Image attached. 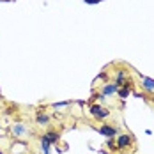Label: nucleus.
<instances>
[{"instance_id": "nucleus-2", "label": "nucleus", "mask_w": 154, "mask_h": 154, "mask_svg": "<svg viewBox=\"0 0 154 154\" xmlns=\"http://www.w3.org/2000/svg\"><path fill=\"white\" fill-rule=\"evenodd\" d=\"M115 145H117V149H126V147L133 145V137L131 135H121L115 142Z\"/></svg>"}, {"instance_id": "nucleus-4", "label": "nucleus", "mask_w": 154, "mask_h": 154, "mask_svg": "<svg viewBox=\"0 0 154 154\" xmlns=\"http://www.w3.org/2000/svg\"><path fill=\"white\" fill-rule=\"evenodd\" d=\"M43 138L46 140L50 145H55V143L59 142V138H60V137H59V133H55V131H48V133L45 135V137H43Z\"/></svg>"}, {"instance_id": "nucleus-6", "label": "nucleus", "mask_w": 154, "mask_h": 154, "mask_svg": "<svg viewBox=\"0 0 154 154\" xmlns=\"http://www.w3.org/2000/svg\"><path fill=\"white\" fill-rule=\"evenodd\" d=\"M142 87L145 91H149V92H154V80L147 76H142Z\"/></svg>"}, {"instance_id": "nucleus-10", "label": "nucleus", "mask_w": 154, "mask_h": 154, "mask_svg": "<svg viewBox=\"0 0 154 154\" xmlns=\"http://www.w3.org/2000/svg\"><path fill=\"white\" fill-rule=\"evenodd\" d=\"M41 147H43V152L45 154H50V143L45 138H41Z\"/></svg>"}, {"instance_id": "nucleus-9", "label": "nucleus", "mask_w": 154, "mask_h": 154, "mask_svg": "<svg viewBox=\"0 0 154 154\" xmlns=\"http://www.w3.org/2000/svg\"><path fill=\"white\" fill-rule=\"evenodd\" d=\"M35 121H37V124H41V126H46V124L50 122V117H48L46 113H37Z\"/></svg>"}, {"instance_id": "nucleus-3", "label": "nucleus", "mask_w": 154, "mask_h": 154, "mask_svg": "<svg viewBox=\"0 0 154 154\" xmlns=\"http://www.w3.org/2000/svg\"><path fill=\"white\" fill-rule=\"evenodd\" d=\"M99 133H101L103 137L113 138V137L117 135V128H113V126H110V124H103V126L99 128Z\"/></svg>"}, {"instance_id": "nucleus-7", "label": "nucleus", "mask_w": 154, "mask_h": 154, "mask_svg": "<svg viewBox=\"0 0 154 154\" xmlns=\"http://www.w3.org/2000/svg\"><path fill=\"white\" fill-rule=\"evenodd\" d=\"M119 91V87L115 85V83H108V85H105L103 87V96L106 97V96H112V94H115Z\"/></svg>"}, {"instance_id": "nucleus-11", "label": "nucleus", "mask_w": 154, "mask_h": 154, "mask_svg": "<svg viewBox=\"0 0 154 154\" xmlns=\"http://www.w3.org/2000/svg\"><path fill=\"white\" fill-rule=\"evenodd\" d=\"M106 145H108V147H110V149H115V147H117V145H115V142H113V140H112V138H110V140H108V142H106Z\"/></svg>"}, {"instance_id": "nucleus-8", "label": "nucleus", "mask_w": 154, "mask_h": 154, "mask_svg": "<svg viewBox=\"0 0 154 154\" xmlns=\"http://www.w3.org/2000/svg\"><path fill=\"white\" fill-rule=\"evenodd\" d=\"M13 133H14L16 137H21V135H25V133H27V128H25V124H14V126H13Z\"/></svg>"}, {"instance_id": "nucleus-1", "label": "nucleus", "mask_w": 154, "mask_h": 154, "mask_svg": "<svg viewBox=\"0 0 154 154\" xmlns=\"http://www.w3.org/2000/svg\"><path fill=\"white\" fill-rule=\"evenodd\" d=\"M91 113L96 119H106V117H110V112H108L106 108H103L101 105H92L91 106Z\"/></svg>"}, {"instance_id": "nucleus-5", "label": "nucleus", "mask_w": 154, "mask_h": 154, "mask_svg": "<svg viewBox=\"0 0 154 154\" xmlns=\"http://www.w3.org/2000/svg\"><path fill=\"white\" fill-rule=\"evenodd\" d=\"M117 92H119V96H121V99H126V97L131 94V83H128V82H126L122 87H119V91H117Z\"/></svg>"}, {"instance_id": "nucleus-12", "label": "nucleus", "mask_w": 154, "mask_h": 154, "mask_svg": "<svg viewBox=\"0 0 154 154\" xmlns=\"http://www.w3.org/2000/svg\"><path fill=\"white\" fill-rule=\"evenodd\" d=\"M85 2H87V4H99L101 0H85Z\"/></svg>"}]
</instances>
